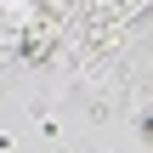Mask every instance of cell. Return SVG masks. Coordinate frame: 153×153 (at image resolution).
<instances>
[{"label": "cell", "instance_id": "cell-1", "mask_svg": "<svg viewBox=\"0 0 153 153\" xmlns=\"http://www.w3.org/2000/svg\"><path fill=\"white\" fill-rule=\"evenodd\" d=\"M148 136H153V125H148Z\"/></svg>", "mask_w": 153, "mask_h": 153}]
</instances>
